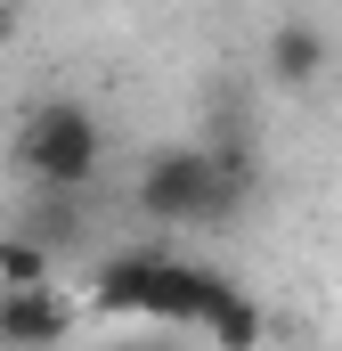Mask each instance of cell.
I'll use <instances>...</instances> for the list:
<instances>
[{
    "label": "cell",
    "mask_w": 342,
    "mask_h": 351,
    "mask_svg": "<svg viewBox=\"0 0 342 351\" xmlns=\"http://www.w3.org/2000/svg\"><path fill=\"white\" fill-rule=\"evenodd\" d=\"M204 335H212L220 351H261L269 319H261V302H253V294H237V286H228V294H220V311L204 319Z\"/></svg>",
    "instance_id": "cell-6"
},
{
    "label": "cell",
    "mask_w": 342,
    "mask_h": 351,
    "mask_svg": "<svg viewBox=\"0 0 342 351\" xmlns=\"http://www.w3.org/2000/svg\"><path fill=\"white\" fill-rule=\"evenodd\" d=\"M131 196H139L147 221H171V229L220 221V213L245 196V164H237V156H212V147H163V156L139 172Z\"/></svg>",
    "instance_id": "cell-2"
},
{
    "label": "cell",
    "mask_w": 342,
    "mask_h": 351,
    "mask_svg": "<svg viewBox=\"0 0 342 351\" xmlns=\"http://www.w3.org/2000/svg\"><path fill=\"white\" fill-rule=\"evenodd\" d=\"M220 294H228V278H212L196 262H171V254H147V245L98 262V278H90V311H106V319H155V327H204L220 311Z\"/></svg>",
    "instance_id": "cell-1"
},
{
    "label": "cell",
    "mask_w": 342,
    "mask_h": 351,
    "mask_svg": "<svg viewBox=\"0 0 342 351\" xmlns=\"http://www.w3.org/2000/svg\"><path fill=\"white\" fill-rule=\"evenodd\" d=\"M318 74H326V33H318V25H302V16H285V25L269 33V82L310 90Z\"/></svg>",
    "instance_id": "cell-5"
},
{
    "label": "cell",
    "mask_w": 342,
    "mask_h": 351,
    "mask_svg": "<svg viewBox=\"0 0 342 351\" xmlns=\"http://www.w3.org/2000/svg\"><path fill=\"white\" fill-rule=\"evenodd\" d=\"M16 41V0H0V49Z\"/></svg>",
    "instance_id": "cell-8"
},
{
    "label": "cell",
    "mask_w": 342,
    "mask_h": 351,
    "mask_svg": "<svg viewBox=\"0 0 342 351\" xmlns=\"http://www.w3.org/2000/svg\"><path fill=\"white\" fill-rule=\"evenodd\" d=\"M74 335V302L57 286H0V351H57Z\"/></svg>",
    "instance_id": "cell-4"
},
{
    "label": "cell",
    "mask_w": 342,
    "mask_h": 351,
    "mask_svg": "<svg viewBox=\"0 0 342 351\" xmlns=\"http://www.w3.org/2000/svg\"><path fill=\"white\" fill-rule=\"evenodd\" d=\"M98 156H106V131H98V114H90L82 98H41L25 114V131H16V164L41 188H57V196L90 188L98 180Z\"/></svg>",
    "instance_id": "cell-3"
},
{
    "label": "cell",
    "mask_w": 342,
    "mask_h": 351,
    "mask_svg": "<svg viewBox=\"0 0 342 351\" xmlns=\"http://www.w3.org/2000/svg\"><path fill=\"white\" fill-rule=\"evenodd\" d=\"M49 245L41 237H0V286H49Z\"/></svg>",
    "instance_id": "cell-7"
},
{
    "label": "cell",
    "mask_w": 342,
    "mask_h": 351,
    "mask_svg": "<svg viewBox=\"0 0 342 351\" xmlns=\"http://www.w3.org/2000/svg\"><path fill=\"white\" fill-rule=\"evenodd\" d=\"M106 351H163V343H106Z\"/></svg>",
    "instance_id": "cell-9"
}]
</instances>
